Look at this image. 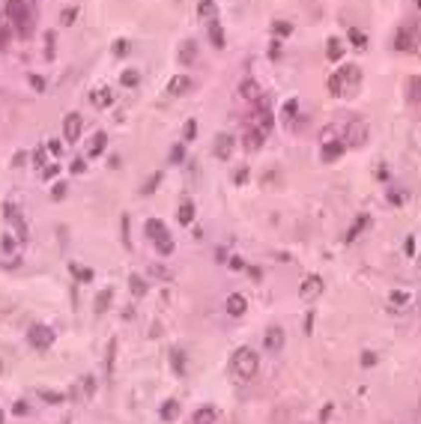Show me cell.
<instances>
[{"mask_svg":"<svg viewBox=\"0 0 421 424\" xmlns=\"http://www.w3.org/2000/svg\"><path fill=\"white\" fill-rule=\"evenodd\" d=\"M6 18L12 21V27H15L21 36H30V30H33V15H30V9H27L24 0H6Z\"/></svg>","mask_w":421,"mask_h":424,"instance_id":"3","label":"cell"},{"mask_svg":"<svg viewBox=\"0 0 421 424\" xmlns=\"http://www.w3.org/2000/svg\"><path fill=\"white\" fill-rule=\"evenodd\" d=\"M170 362H173V371L176 374H185V356H182V350H173L170 353Z\"/></svg>","mask_w":421,"mask_h":424,"instance_id":"36","label":"cell"},{"mask_svg":"<svg viewBox=\"0 0 421 424\" xmlns=\"http://www.w3.org/2000/svg\"><path fill=\"white\" fill-rule=\"evenodd\" d=\"M0 424H3V413H0Z\"/></svg>","mask_w":421,"mask_h":424,"instance_id":"61","label":"cell"},{"mask_svg":"<svg viewBox=\"0 0 421 424\" xmlns=\"http://www.w3.org/2000/svg\"><path fill=\"white\" fill-rule=\"evenodd\" d=\"M15 416H27V404H24V401L15 404Z\"/></svg>","mask_w":421,"mask_h":424,"instance_id":"54","label":"cell"},{"mask_svg":"<svg viewBox=\"0 0 421 424\" xmlns=\"http://www.w3.org/2000/svg\"><path fill=\"white\" fill-rule=\"evenodd\" d=\"M21 245L24 242H18L9 230L0 236V266L3 269H18V263H21Z\"/></svg>","mask_w":421,"mask_h":424,"instance_id":"4","label":"cell"},{"mask_svg":"<svg viewBox=\"0 0 421 424\" xmlns=\"http://www.w3.org/2000/svg\"><path fill=\"white\" fill-rule=\"evenodd\" d=\"M188 90H191V78H188V75H173V78L167 81V87H164L167 96H185Z\"/></svg>","mask_w":421,"mask_h":424,"instance_id":"11","label":"cell"},{"mask_svg":"<svg viewBox=\"0 0 421 424\" xmlns=\"http://www.w3.org/2000/svg\"><path fill=\"white\" fill-rule=\"evenodd\" d=\"M320 293H323V278H320V275H308V278L302 281L299 296H302V299H317Z\"/></svg>","mask_w":421,"mask_h":424,"instance_id":"12","label":"cell"},{"mask_svg":"<svg viewBox=\"0 0 421 424\" xmlns=\"http://www.w3.org/2000/svg\"><path fill=\"white\" fill-rule=\"evenodd\" d=\"M66 188H69L66 182H57V185L51 188V197H54V200H63V197H66Z\"/></svg>","mask_w":421,"mask_h":424,"instance_id":"46","label":"cell"},{"mask_svg":"<svg viewBox=\"0 0 421 424\" xmlns=\"http://www.w3.org/2000/svg\"><path fill=\"white\" fill-rule=\"evenodd\" d=\"M0 374H3V362H0Z\"/></svg>","mask_w":421,"mask_h":424,"instance_id":"60","label":"cell"},{"mask_svg":"<svg viewBox=\"0 0 421 424\" xmlns=\"http://www.w3.org/2000/svg\"><path fill=\"white\" fill-rule=\"evenodd\" d=\"M233 146H236V138H233V135H227V132H221V135L215 138V143H212V152H215V158L227 161V158L233 155Z\"/></svg>","mask_w":421,"mask_h":424,"instance_id":"10","label":"cell"},{"mask_svg":"<svg viewBox=\"0 0 421 424\" xmlns=\"http://www.w3.org/2000/svg\"><path fill=\"white\" fill-rule=\"evenodd\" d=\"M332 141H338V132H335V126H326L320 132V143H332Z\"/></svg>","mask_w":421,"mask_h":424,"instance_id":"40","label":"cell"},{"mask_svg":"<svg viewBox=\"0 0 421 424\" xmlns=\"http://www.w3.org/2000/svg\"><path fill=\"white\" fill-rule=\"evenodd\" d=\"M215 419H218L215 407H200V410L194 413V419H191V422H194V424H215Z\"/></svg>","mask_w":421,"mask_h":424,"instance_id":"23","label":"cell"},{"mask_svg":"<svg viewBox=\"0 0 421 424\" xmlns=\"http://www.w3.org/2000/svg\"><path fill=\"white\" fill-rule=\"evenodd\" d=\"M123 242H126V248H132V239H129V215H123Z\"/></svg>","mask_w":421,"mask_h":424,"instance_id":"50","label":"cell"},{"mask_svg":"<svg viewBox=\"0 0 421 424\" xmlns=\"http://www.w3.org/2000/svg\"><path fill=\"white\" fill-rule=\"evenodd\" d=\"M143 230H146V236L155 242V239H161V236H167V227H164V221H158V218H149L146 224H143Z\"/></svg>","mask_w":421,"mask_h":424,"instance_id":"20","label":"cell"},{"mask_svg":"<svg viewBox=\"0 0 421 424\" xmlns=\"http://www.w3.org/2000/svg\"><path fill=\"white\" fill-rule=\"evenodd\" d=\"M161 419H164V422H176V419H179V404H176V401H167V404L161 407Z\"/></svg>","mask_w":421,"mask_h":424,"instance_id":"30","label":"cell"},{"mask_svg":"<svg viewBox=\"0 0 421 424\" xmlns=\"http://www.w3.org/2000/svg\"><path fill=\"white\" fill-rule=\"evenodd\" d=\"M120 84H123V87H138V84H140V72H138V69H126V72L120 75Z\"/></svg>","mask_w":421,"mask_h":424,"instance_id":"29","label":"cell"},{"mask_svg":"<svg viewBox=\"0 0 421 424\" xmlns=\"http://www.w3.org/2000/svg\"><path fill=\"white\" fill-rule=\"evenodd\" d=\"M39 398L48 401V404H63V395L60 392H39Z\"/></svg>","mask_w":421,"mask_h":424,"instance_id":"44","label":"cell"},{"mask_svg":"<svg viewBox=\"0 0 421 424\" xmlns=\"http://www.w3.org/2000/svg\"><path fill=\"white\" fill-rule=\"evenodd\" d=\"M392 302H395V305H407V302H410V296H407L404 290H395V293H392Z\"/></svg>","mask_w":421,"mask_h":424,"instance_id":"49","label":"cell"},{"mask_svg":"<svg viewBox=\"0 0 421 424\" xmlns=\"http://www.w3.org/2000/svg\"><path fill=\"white\" fill-rule=\"evenodd\" d=\"M209 39H212V45H215V48H227L224 30H221V24H218V21H212V24H209Z\"/></svg>","mask_w":421,"mask_h":424,"instance_id":"26","label":"cell"},{"mask_svg":"<svg viewBox=\"0 0 421 424\" xmlns=\"http://www.w3.org/2000/svg\"><path fill=\"white\" fill-rule=\"evenodd\" d=\"M108 164H111V167H120L123 161H120V155H111V158H108Z\"/></svg>","mask_w":421,"mask_h":424,"instance_id":"58","label":"cell"},{"mask_svg":"<svg viewBox=\"0 0 421 424\" xmlns=\"http://www.w3.org/2000/svg\"><path fill=\"white\" fill-rule=\"evenodd\" d=\"M111 296H114V290H111V287H105V290H99V293H96V314H105V311L111 308Z\"/></svg>","mask_w":421,"mask_h":424,"instance_id":"24","label":"cell"},{"mask_svg":"<svg viewBox=\"0 0 421 424\" xmlns=\"http://www.w3.org/2000/svg\"><path fill=\"white\" fill-rule=\"evenodd\" d=\"M158 182H161V173H152V179H149V182H146V185H143V188H140V191H143V194H152V191H155V185H158Z\"/></svg>","mask_w":421,"mask_h":424,"instance_id":"45","label":"cell"},{"mask_svg":"<svg viewBox=\"0 0 421 424\" xmlns=\"http://www.w3.org/2000/svg\"><path fill=\"white\" fill-rule=\"evenodd\" d=\"M365 224H368V218L362 215V218H359V221H356V224L350 227V233H347V242H353V239H356V236H359V233L365 230Z\"/></svg>","mask_w":421,"mask_h":424,"instance_id":"38","label":"cell"},{"mask_svg":"<svg viewBox=\"0 0 421 424\" xmlns=\"http://www.w3.org/2000/svg\"><path fill=\"white\" fill-rule=\"evenodd\" d=\"M362 84V69L359 66H341L329 78V93L332 96H353Z\"/></svg>","mask_w":421,"mask_h":424,"instance_id":"1","label":"cell"},{"mask_svg":"<svg viewBox=\"0 0 421 424\" xmlns=\"http://www.w3.org/2000/svg\"><path fill=\"white\" fill-rule=\"evenodd\" d=\"M263 138H266L263 132H257V129L248 126V129H245V138H242V141H245V149H251V152L260 149V146H263Z\"/></svg>","mask_w":421,"mask_h":424,"instance_id":"19","label":"cell"},{"mask_svg":"<svg viewBox=\"0 0 421 424\" xmlns=\"http://www.w3.org/2000/svg\"><path fill=\"white\" fill-rule=\"evenodd\" d=\"M81 129H84L81 114H66V117H63V141L75 143V141L81 138Z\"/></svg>","mask_w":421,"mask_h":424,"instance_id":"8","label":"cell"},{"mask_svg":"<svg viewBox=\"0 0 421 424\" xmlns=\"http://www.w3.org/2000/svg\"><path fill=\"white\" fill-rule=\"evenodd\" d=\"M105 146H108V135H105V132H96L93 141H90V146H87V155H90V158H99V155L105 152Z\"/></svg>","mask_w":421,"mask_h":424,"instance_id":"16","label":"cell"},{"mask_svg":"<svg viewBox=\"0 0 421 424\" xmlns=\"http://www.w3.org/2000/svg\"><path fill=\"white\" fill-rule=\"evenodd\" d=\"M281 347H284V332L278 326H272L266 332V338H263V350L266 353H281Z\"/></svg>","mask_w":421,"mask_h":424,"instance_id":"13","label":"cell"},{"mask_svg":"<svg viewBox=\"0 0 421 424\" xmlns=\"http://www.w3.org/2000/svg\"><path fill=\"white\" fill-rule=\"evenodd\" d=\"M239 99H245V102H260L263 99V90H260V84L257 81H242L239 84Z\"/></svg>","mask_w":421,"mask_h":424,"instance_id":"14","label":"cell"},{"mask_svg":"<svg viewBox=\"0 0 421 424\" xmlns=\"http://www.w3.org/2000/svg\"><path fill=\"white\" fill-rule=\"evenodd\" d=\"M126 51H129V45H126L123 39H120V42H114V54H117V57H123Z\"/></svg>","mask_w":421,"mask_h":424,"instance_id":"51","label":"cell"},{"mask_svg":"<svg viewBox=\"0 0 421 424\" xmlns=\"http://www.w3.org/2000/svg\"><path fill=\"white\" fill-rule=\"evenodd\" d=\"M185 158V149H182V143H176L173 149H170V164H179Z\"/></svg>","mask_w":421,"mask_h":424,"instance_id":"43","label":"cell"},{"mask_svg":"<svg viewBox=\"0 0 421 424\" xmlns=\"http://www.w3.org/2000/svg\"><path fill=\"white\" fill-rule=\"evenodd\" d=\"M194 57H197V45H194V42H182V45H179V63H182V66H191Z\"/></svg>","mask_w":421,"mask_h":424,"instance_id":"21","label":"cell"},{"mask_svg":"<svg viewBox=\"0 0 421 424\" xmlns=\"http://www.w3.org/2000/svg\"><path fill=\"white\" fill-rule=\"evenodd\" d=\"M21 161H24V152H15V158H12V167H21Z\"/></svg>","mask_w":421,"mask_h":424,"instance_id":"55","label":"cell"},{"mask_svg":"<svg viewBox=\"0 0 421 424\" xmlns=\"http://www.w3.org/2000/svg\"><path fill=\"white\" fill-rule=\"evenodd\" d=\"M114 356H117V341H111V344H108V359H105L108 374H114Z\"/></svg>","mask_w":421,"mask_h":424,"instance_id":"41","label":"cell"},{"mask_svg":"<svg viewBox=\"0 0 421 424\" xmlns=\"http://www.w3.org/2000/svg\"><path fill=\"white\" fill-rule=\"evenodd\" d=\"M48 149H51V152H54V155H60V149H63V146H60V143H57V141H48Z\"/></svg>","mask_w":421,"mask_h":424,"instance_id":"53","label":"cell"},{"mask_svg":"<svg viewBox=\"0 0 421 424\" xmlns=\"http://www.w3.org/2000/svg\"><path fill=\"white\" fill-rule=\"evenodd\" d=\"M27 81H30V87H33L36 93H45V90H48V84H45L42 75H27Z\"/></svg>","mask_w":421,"mask_h":424,"instance_id":"37","label":"cell"},{"mask_svg":"<svg viewBox=\"0 0 421 424\" xmlns=\"http://www.w3.org/2000/svg\"><path fill=\"white\" fill-rule=\"evenodd\" d=\"M326 45H329V48H326V57H329V60H332V63H335V60H341V57H344V45H341V39H335V36H332V39H329V42H326Z\"/></svg>","mask_w":421,"mask_h":424,"instance_id":"27","label":"cell"},{"mask_svg":"<svg viewBox=\"0 0 421 424\" xmlns=\"http://www.w3.org/2000/svg\"><path fill=\"white\" fill-rule=\"evenodd\" d=\"M69 269H72V275H75L81 284H90V281H93V272H90V269H84V266H78V263H72Z\"/></svg>","mask_w":421,"mask_h":424,"instance_id":"34","label":"cell"},{"mask_svg":"<svg viewBox=\"0 0 421 424\" xmlns=\"http://www.w3.org/2000/svg\"><path fill=\"white\" fill-rule=\"evenodd\" d=\"M155 248H158V254H161V257L173 254V239H170V233H167V236H161V239H155Z\"/></svg>","mask_w":421,"mask_h":424,"instance_id":"33","label":"cell"},{"mask_svg":"<svg viewBox=\"0 0 421 424\" xmlns=\"http://www.w3.org/2000/svg\"><path fill=\"white\" fill-rule=\"evenodd\" d=\"M272 30H275L278 36H290V33H293V24H287V21H275V24H272Z\"/></svg>","mask_w":421,"mask_h":424,"instance_id":"42","label":"cell"},{"mask_svg":"<svg viewBox=\"0 0 421 424\" xmlns=\"http://www.w3.org/2000/svg\"><path fill=\"white\" fill-rule=\"evenodd\" d=\"M129 287H132V296H138V299L146 293V284H143L140 275H129Z\"/></svg>","mask_w":421,"mask_h":424,"instance_id":"32","label":"cell"},{"mask_svg":"<svg viewBox=\"0 0 421 424\" xmlns=\"http://www.w3.org/2000/svg\"><path fill=\"white\" fill-rule=\"evenodd\" d=\"M6 39H9V36H6V30H0V48H6Z\"/></svg>","mask_w":421,"mask_h":424,"instance_id":"59","label":"cell"},{"mask_svg":"<svg viewBox=\"0 0 421 424\" xmlns=\"http://www.w3.org/2000/svg\"><path fill=\"white\" fill-rule=\"evenodd\" d=\"M72 170H75V173H84V170H87V161H84V158H75V161H72Z\"/></svg>","mask_w":421,"mask_h":424,"instance_id":"52","label":"cell"},{"mask_svg":"<svg viewBox=\"0 0 421 424\" xmlns=\"http://www.w3.org/2000/svg\"><path fill=\"white\" fill-rule=\"evenodd\" d=\"M60 173V167L57 164H48V167H42V179H54Z\"/></svg>","mask_w":421,"mask_h":424,"instance_id":"48","label":"cell"},{"mask_svg":"<svg viewBox=\"0 0 421 424\" xmlns=\"http://www.w3.org/2000/svg\"><path fill=\"white\" fill-rule=\"evenodd\" d=\"M344 149H347V143H344V141H332V143H323V155H320V158H323L326 164H332V161H338V158L344 155Z\"/></svg>","mask_w":421,"mask_h":424,"instance_id":"15","label":"cell"},{"mask_svg":"<svg viewBox=\"0 0 421 424\" xmlns=\"http://www.w3.org/2000/svg\"><path fill=\"white\" fill-rule=\"evenodd\" d=\"M33 161H36V167H39V170L45 167V146H39V149L33 152Z\"/></svg>","mask_w":421,"mask_h":424,"instance_id":"47","label":"cell"},{"mask_svg":"<svg viewBox=\"0 0 421 424\" xmlns=\"http://www.w3.org/2000/svg\"><path fill=\"white\" fill-rule=\"evenodd\" d=\"M350 42H353L356 48H368V36H365L359 27H350Z\"/></svg>","mask_w":421,"mask_h":424,"instance_id":"35","label":"cell"},{"mask_svg":"<svg viewBox=\"0 0 421 424\" xmlns=\"http://www.w3.org/2000/svg\"><path fill=\"white\" fill-rule=\"evenodd\" d=\"M75 18H78V6H63V12H60V24H63V27H72V24H75Z\"/></svg>","mask_w":421,"mask_h":424,"instance_id":"31","label":"cell"},{"mask_svg":"<svg viewBox=\"0 0 421 424\" xmlns=\"http://www.w3.org/2000/svg\"><path fill=\"white\" fill-rule=\"evenodd\" d=\"M368 143V123L362 117L347 123V146H365Z\"/></svg>","mask_w":421,"mask_h":424,"instance_id":"6","label":"cell"},{"mask_svg":"<svg viewBox=\"0 0 421 424\" xmlns=\"http://www.w3.org/2000/svg\"><path fill=\"white\" fill-rule=\"evenodd\" d=\"M197 15H200V18H206V21H215V15H218L215 0H200V3H197Z\"/></svg>","mask_w":421,"mask_h":424,"instance_id":"25","label":"cell"},{"mask_svg":"<svg viewBox=\"0 0 421 424\" xmlns=\"http://www.w3.org/2000/svg\"><path fill=\"white\" fill-rule=\"evenodd\" d=\"M245 308H248L245 296H239V293L227 296V314H230V317H242V314H245Z\"/></svg>","mask_w":421,"mask_h":424,"instance_id":"17","label":"cell"},{"mask_svg":"<svg viewBox=\"0 0 421 424\" xmlns=\"http://www.w3.org/2000/svg\"><path fill=\"white\" fill-rule=\"evenodd\" d=\"M419 45V30L416 27H401L398 36H395V48L398 51H416Z\"/></svg>","mask_w":421,"mask_h":424,"instance_id":"9","label":"cell"},{"mask_svg":"<svg viewBox=\"0 0 421 424\" xmlns=\"http://www.w3.org/2000/svg\"><path fill=\"white\" fill-rule=\"evenodd\" d=\"M257 368H260V356H257L251 347H239V350L233 353V374H236L239 380H254Z\"/></svg>","mask_w":421,"mask_h":424,"instance_id":"2","label":"cell"},{"mask_svg":"<svg viewBox=\"0 0 421 424\" xmlns=\"http://www.w3.org/2000/svg\"><path fill=\"white\" fill-rule=\"evenodd\" d=\"M281 120H284V126H296V120H299V102L296 99H290L281 108Z\"/></svg>","mask_w":421,"mask_h":424,"instance_id":"18","label":"cell"},{"mask_svg":"<svg viewBox=\"0 0 421 424\" xmlns=\"http://www.w3.org/2000/svg\"><path fill=\"white\" fill-rule=\"evenodd\" d=\"M176 218H179V224H182V227H188V224L194 221V203H191V200H185V203L179 206V215H176Z\"/></svg>","mask_w":421,"mask_h":424,"instance_id":"28","label":"cell"},{"mask_svg":"<svg viewBox=\"0 0 421 424\" xmlns=\"http://www.w3.org/2000/svg\"><path fill=\"white\" fill-rule=\"evenodd\" d=\"M407 254H416V239H413V236L407 239Z\"/></svg>","mask_w":421,"mask_h":424,"instance_id":"57","label":"cell"},{"mask_svg":"<svg viewBox=\"0 0 421 424\" xmlns=\"http://www.w3.org/2000/svg\"><path fill=\"white\" fill-rule=\"evenodd\" d=\"M245 179H248V170H245V167H242V170H239V173H236V182H239V185H242V182H245Z\"/></svg>","mask_w":421,"mask_h":424,"instance_id":"56","label":"cell"},{"mask_svg":"<svg viewBox=\"0 0 421 424\" xmlns=\"http://www.w3.org/2000/svg\"><path fill=\"white\" fill-rule=\"evenodd\" d=\"M3 218H6V227H9V233L18 239V242H27V221H24V215L18 212V206L15 203H3Z\"/></svg>","mask_w":421,"mask_h":424,"instance_id":"5","label":"cell"},{"mask_svg":"<svg viewBox=\"0 0 421 424\" xmlns=\"http://www.w3.org/2000/svg\"><path fill=\"white\" fill-rule=\"evenodd\" d=\"M197 138V123L194 120H188L185 123V129H182V141H194Z\"/></svg>","mask_w":421,"mask_h":424,"instance_id":"39","label":"cell"},{"mask_svg":"<svg viewBox=\"0 0 421 424\" xmlns=\"http://www.w3.org/2000/svg\"><path fill=\"white\" fill-rule=\"evenodd\" d=\"M27 341H30V347H36V350H48V347L54 344V332L39 323V326H33V329L27 332Z\"/></svg>","mask_w":421,"mask_h":424,"instance_id":"7","label":"cell"},{"mask_svg":"<svg viewBox=\"0 0 421 424\" xmlns=\"http://www.w3.org/2000/svg\"><path fill=\"white\" fill-rule=\"evenodd\" d=\"M90 102H93V108H108V105H114V93L111 90H96V93H90Z\"/></svg>","mask_w":421,"mask_h":424,"instance_id":"22","label":"cell"}]
</instances>
